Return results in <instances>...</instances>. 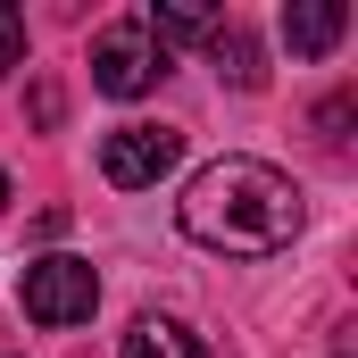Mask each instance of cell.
<instances>
[{
	"mask_svg": "<svg viewBox=\"0 0 358 358\" xmlns=\"http://www.w3.org/2000/svg\"><path fill=\"white\" fill-rule=\"evenodd\" d=\"M176 225L217 259H275V250H292L308 208H300V183L267 159H208L183 183Z\"/></svg>",
	"mask_w": 358,
	"mask_h": 358,
	"instance_id": "obj_1",
	"label": "cell"
},
{
	"mask_svg": "<svg viewBox=\"0 0 358 358\" xmlns=\"http://www.w3.org/2000/svg\"><path fill=\"white\" fill-rule=\"evenodd\" d=\"M159 76H167V50L142 34V17H117L92 34V84L108 100H142V92H159Z\"/></svg>",
	"mask_w": 358,
	"mask_h": 358,
	"instance_id": "obj_2",
	"label": "cell"
},
{
	"mask_svg": "<svg viewBox=\"0 0 358 358\" xmlns=\"http://www.w3.org/2000/svg\"><path fill=\"white\" fill-rule=\"evenodd\" d=\"M17 300H25L34 325L67 334V325H92V308H100V275H92V259H34Z\"/></svg>",
	"mask_w": 358,
	"mask_h": 358,
	"instance_id": "obj_3",
	"label": "cell"
},
{
	"mask_svg": "<svg viewBox=\"0 0 358 358\" xmlns=\"http://www.w3.org/2000/svg\"><path fill=\"white\" fill-rule=\"evenodd\" d=\"M176 159H183L176 125H117L100 142V176L117 183V192H150L159 176H176Z\"/></svg>",
	"mask_w": 358,
	"mask_h": 358,
	"instance_id": "obj_4",
	"label": "cell"
},
{
	"mask_svg": "<svg viewBox=\"0 0 358 358\" xmlns=\"http://www.w3.org/2000/svg\"><path fill=\"white\" fill-rule=\"evenodd\" d=\"M342 34H350V8H342V0H292V8H283V42H292V59H325Z\"/></svg>",
	"mask_w": 358,
	"mask_h": 358,
	"instance_id": "obj_5",
	"label": "cell"
},
{
	"mask_svg": "<svg viewBox=\"0 0 358 358\" xmlns=\"http://www.w3.org/2000/svg\"><path fill=\"white\" fill-rule=\"evenodd\" d=\"M117 358H208V342H200L183 317H134V334H125Z\"/></svg>",
	"mask_w": 358,
	"mask_h": 358,
	"instance_id": "obj_6",
	"label": "cell"
},
{
	"mask_svg": "<svg viewBox=\"0 0 358 358\" xmlns=\"http://www.w3.org/2000/svg\"><path fill=\"white\" fill-rule=\"evenodd\" d=\"M208 59H217V76H225L234 92H259V84H267V59H259V42H250L242 25H217V34H208Z\"/></svg>",
	"mask_w": 358,
	"mask_h": 358,
	"instance_id": "obj_7",
	"label": "cell"
},
{
	"mask_svg": "<svg viewBox=\"0 0 358 358\" xmlns=\"http://www.w3.org/2000/svg\"><path fill=\"white\" fill-rule=\"evenodd\" d=\"M142 34L167 50V42H208L217 34V8H200V0H167V8H150L142 17Z\"/></svg>",
	"mask_w": 358,
	"mask_h": 358,
	"instance_id": "obj_8",
	"label": "cell"
},
{
	"mask_svg": "<svg viewBox=\"0 0 358 358\" xmlns=\"http://www.w3.org/2000/svg\"><path fill=\"white\" fill-rule=\"evenodd\" d=\"M17 59H25V17H17V8L0 0V76H8Z\"/></svg>",
	"mask_w": 358,
	"mask_h": 358,
	"instance_id": "obj_9",
	"label": "cell"
},
{
	"mask_svg": "<svg viewBox=\"0 0 358 358\" xmlns=\"http://www.w3.org/2000/svg\"><path fill=\"white\" fill-rule=\"evenodd\" d=\"M0 208H8V176H0Z\"/></svg>",
	"mask_w": 358,
	"mask_h": 358,
	"instance_id": "obj_10",
	"label": "cell"
}]
</instances>
